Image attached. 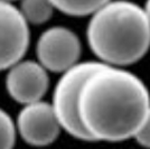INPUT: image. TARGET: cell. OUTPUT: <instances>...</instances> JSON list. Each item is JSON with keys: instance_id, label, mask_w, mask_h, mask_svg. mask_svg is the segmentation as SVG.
<instances>
[{"instance_id": "obj_12", "label": "cell", "mask_w": 150, "mask_h": 149, "mask_svg": "<svg viewBox=\"0 0 150 149\" xmlns=\"http://www.w3.org/2000/svg\"><path fill=\"white\" fill-rule=\"evenodd\" d=\"M144 9V11H146L147 17H148V19H149V21H150V0H146Z\"/></svg>"}, {"instance_id": "obj_4", "label": "cell", "mask_w": 150, "mask_h": 149, "mask_svg": "<svg viewBox=\"0 0 150 149\" xmlns=\"http://www.w3.org/2000/svg\"><path fill=\"white\" fill-rule=\"evenodd\" d=\"M82 44L79 36L63 26L50 27L36 43V55L48 72L62 74L80 62Z\"/></svg>"}, {"instance_id": "obj_13", "label": "cell", "mask_w": 150, "mask_h": 149, "mask_svg": "<svg viewBox=\"0 0 150 149\" xmlns=\"http://www.w3.org/2000/svg\"><path fill=\"white\" fill-rule=\"evenodd\" d=\"M2 1H8V2H11V1H15V0H2Z\"/></svg>"}, {"instance_id": "obj_3", "label": "cell", "mask_w": 150, "mask_h": 149, "mask_svg": "<svg viewBox=\"0 0 150 149\" xmlns=\"http://www.w3.org/2000/svg\"><path fill=\"white\" fill-rule=\"evenodd\" d=\"M103 63L99 61L79 62L61 74L53 91L52 106L61 124L69 136L82 141H93L83 127L79 116V99L82 87L90 75Z\"/></svg>"}, {"instance_id": "obj_5", "label": "cell", "mask_w": 150, "mask_h": 149, "mask_svg": "<svg viewBox=\"0 0 150 149\" xmlns=\"http://www.w3.org/2000/svg\"><path fill=\"white\" fill-rule=\"evenodd\" d=\"M30 40L29 25L19 8L0 0V71L21 61Z\"/></svg>"}, {"instance_id": "obj_9", "label": "cell", "mask_w": 150, "mask_h": 149, "mask_svg": "<svg viewBox=\"0 0 150 149\" xmlns=\"http://www.w3.org/2000/svg\"><path fill=\"white\" fill-rule=\"evenodd\" d=\"M55 9L72 17L91 16L110 0H50Z\"/></svg>"}, {"instance_id": "obj_10", "label": "cell", "mask_w": 150, "mask_h": 149, "mask_svg": "<svg viewBox=\"0 0 150 149\" xmlns=\"http://www.w3.org/2000/svg\"><path fill=\"white\" fill-rule=\"evenodd\" d=\"M16 135V122L0 108V149H13Z\"/></svg>"}, {"instance_id": "obj_11", "label": "cell", "mask_w": 150, "mask_h": 149, "mask_svg": "<svg viewBox=\"0 0 150 149\" xmlns=\"http://www.w3.org/2000/svg\"><path fill=\"white\" fill-rule=\"evenodd\" d=\"M134 139L138 145H140L141 147L150 149V111L147 116V119L144 120L142 127L134 136Z\"/></svg>"}, {"instance_id": "obj_6", "label": "cell", "mask_w": 150, "mask_h": 149, "mask_svg": "<svg viewBox=\"0 0 150 149\" xmlns=\"http://www.w3.org/2000/svg\"><path fill=\"white\" fill-rule=\"evenodd\" d=\"M16 129L23 140L34 147L53 143L62 130L52 104L43 100L21 108L16 120Z\"/></svg>"}, {"instance_id": "obj_7", "label": "cell", "mask_w": 150, "mask_h": 149, "mask_svg": "<svg viewBox=\"0 0 150 149\" xmlns=\"http://www.w3.org/2000/svg\"><path fill=\"white\" fill-rule=\"evenodd\" d=\"M48 71L36 61L21 60L7 70L6 90L9 96L20 104L43 100L50 87Z\"/></svg>"}, {"instance_id": "obj_2", "label": "cell", "mask_w": 150, "mask_h": 149, "mask_svg": "<svg viewBox=\"0 0 150 149\" xmlns=\"http://www.w3.org/2000/svg\"><path fill=\"white\" fill-rule=\"evenodd\" d=\"M86 39L99 62L125 67L139 62L148 53L150 21L137 4L110 0L91 15Z\"/></svg>"}, {"instance_id": "obj_8", "label": "cell", "mask_w": 150, "mask_h": 149, "mask_svg": "<svg viewBox=\"0 0 150 149\" xmlns=\"http://www.w3.org/2000/svg\"><path fill=\"white\" fill-rule=\"evenodd\" d=\"M55 7L50 0H20L19 10L29 25H43L47 23Z\"/></svg>"}, {"instance_id": "obj_1", "label": "cell", "mask_w": 150, "mask_h": 149, "mask_svg": "<svg viewBox=\"0 0 150 149\" xmlns=\"http://www.w3.org/2000/svg\"><path fill=\"white\" fill-rule=\"evenodd\" d=\"M149 111L148 87L123 67L102 64L82 87L79 116L93 141L134 138Z\"/></svg>"}]
</instances>
